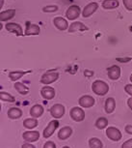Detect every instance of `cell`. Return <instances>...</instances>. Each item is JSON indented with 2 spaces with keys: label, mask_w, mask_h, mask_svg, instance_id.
<instances>
[{
  "label": "cell",
  "mask_w": 132,
  "mask_h": 148,
  "mask_svg": "<svg viewBox=\"0 0 132 148\" xmlns=\"http://www.w3.org/2000/svg\"><path fill=\"white\" fill-rule=\"evenodd\" d=\"M53 23H54V26L57 29H59L60 31H65V30L69 29V22L66 18H62V16H57L53 19Z\"/></svg>",
  "instance_id": "obj_11"
},
{
  "label": "cell",
  "mask_w": 132,
  "mask_h": 148,
  "mask_svg": "<svg viewBox=\"0 0 132 148\" xmlns=\"http://www.w3.org/2000/svg\"><path fill=\"white\" fill-rule=\"evenodd\" d=\"M44 111V108L43 106L41 105H34L32 108H30V115L33 117V118H39L43 115Z\"/></svg>",
  "instance_id": "obj_18"
},
{
  "label": "cell",
  "mask_w": 132,
  "mask_h": 148,
  "mask_svg": "<svg viewBox=\"0 0 132 148\" xmlns=\"http://www.w3.org/2000/svg\"><path fill=\"white\" fill-rule=\"evenodd\" d=\"M122 148H132V138L128 139L125 142H123L122 145Z\"/></svg>",
  "instance_id": "obj_31"
},
{
  "label": "cell",
  "mask_w": 132,
  "mask_h": 148,
  "mask_svg": "<svg viewBox=\"0 0 132 148\" xmlns=\"http://www.w3.org/2000/svg\"><path fill=\"white\" fill-rule=\"evenodd\" d=\"M89 28L87 27L83 22L80 21H74L69 25V33H74L77 31H87Z\"/></svg>",
  "instance_id": "obj_16"
},
{
  "label": "cell",
  "mask_w": 132,
  "mask_h": 148,
  "mask_svg": "<svg viewBox=\"0 0 132 148\" xmlns=\"http://www.w3.org/2000/svg\"><path fill=\"white\" fill-rule=\"evenodd\" d=\"M127 106L129 107V108H130V110H132V97H130L127 100Z\"/></svg>",
  "instance_id": "obj_36"
},
{
  "label": "cell",
  "mask_w": 132,
  "mask_h": 148,
  "mask_svg": "<svg viewBox=\"0 0 132 148\" xmlns=\"http://www.w3.org/2000/svg\"><path fill=\"white\" fill-rule=\"evenodd\" d=\"M72 134V129L71 127L66 126L61 128L60 131L58 132V138L61 140H65V139H68Z\"/></svg>",
  "instance_id": "obj_17"
},
{
  "label": "cell",
  "mask_w": 132,
  "mask_h": 148,
  "mask_svg": "<svg viewBox=\"0 0 132 148\" xmlns=\"http://www.w3.org/2000/svg\"><path fill=\"white\" fill-rule=\"evenodd\" d=\"M106 136L109 139L113 141H119L122 139V135L120 131L116 127H109L106 129Z\"/></svg>",
  "instance_id": "obj_4"
},
{
  "label": "cell",
  "mask_w": 132,
  "mask_h": 148,
  "mask_svg": "<svg viewBox=\"0 0 132 148\" xmlns=\"http://www.w3.org/2000/svg\"><path fill=\"white\" fill-rule=\"evenodd\" d=\"M16 11L15 9H10V10H6L3 11V12L0 13V21L4 22V21H8L10 19H12L14 16H16Z\"/></svg>",
  "instance_id": "obj_19"
},
{
  "label": "cell",
  "mask_w": 132,
  "mask_h": 148,
  "mask_svg": "<svg viewBox=\"0 0 132 148\" xmlns=\"http://www.w3.org/2000/svg\"><path fill=\"white\" fill-rule=\"evenodd\" d=\"M119 1L118 0H104L102 2V8L105 10H113L119 7Z\"/></svg>",
  "instance_id": "obj_22"
},
{
  "label": "cell",
  "mask_w": 132,
  "mask_h": 148,
  "mask_svg": "<svg viewBox=\"0 0 132 148\" xmlns=\"http://www.w3.org/2000/svg\"><path fill=\"white\" fill-rule=\"evenodd\" d=\"M122 3L126 10L132 11V0H122Z\"/></svg>",
  "instance_id": "obj_30"
},
{
  "label": "cell",
  "mask_w": 132,
  "mask_h": 148,
  "mask_svg": "<svg viewBox=\"0 0 132 148\" xmlns=\"http://www.w3.org/2000/svg\"><path fill=\"white\" fill-rule=\"evenodd\" d=\"M41 32V27L38 24L31 23V22H26V28H25L24 35L25 36H32V35H39Z\"/></svg>",
  "instance_id": "obj_9"
},
{
  "label": "cell",
  "mask_w": 132,
  "mask_h": 148,
  "mask_svg": "<svg viewBox=\"0 0 132 148\" xmlns=\"http://www.w3.org/2000/svg\"><path fill=\"white\" fill-rule=\"evenodd\" d=\"M5 27H6L7 31H9L11 33H15V34L18 36L24 35L22 27H21V25H19L18 23H16V22H9V23L6 24Z\"/></svg>",
  "instance_id": "obj_13"
},
{
  "label": "cell",
  "mask_w": 132,
  "mask_h": 148,
  "mask_svg": "<svg viewBox=\"0 0 132 148\" xmlns=\"http://www.w3.org/2000/svg\"><path fill=\"white\" fill-rule=\"evenodd\" d=\"M93 74H94V72H89L88 70H87V71H85V72H84V75H85V76H87V77H89V76H92Z\"/></svg>",
  "instance_id": "obj_37"
},
{
  "label": "cell",
  "mask_w": 132,
  "mask_h": 148,
  "mask_svg": "<svg viewBox=\"0 0 132 148\" xmlns=\"http://www.w3.org/2000/svg\"><path fill=\"white\" fill-rule=\"evenodd\" d=\"M0 100L3 102H10V103L16 102L15 97L12 96V95L9 93H7V92H4V91H1V93H0Z\"/></svg>",
  "instance_id": "obj_28"
},
{
  "label": "cell",
  "mask_w": 132,
  "mask_h": 148,
  "mask_svg": "<svg viewBox=\"0 0 132 148\" xmlns=\"http://www.w3.org/2000/svg\"><path fill=\"white\" fill-rule=\"evenodd\" d=\"M44 148H57L56 144L53 141H46L44 145Z\"/></svg>",
  "instance_id": "obj_32"
},
{
  "label": "cell",
  "mask_w": 132,
  "mask_h": 148,
  "mask_svg": "<svg viewBox=\"0 0 132 148\" xmlns=\"http://www.w3.org/2000/svg\"><path fill=\"white\" fill-rule=\"evenodd\" d=\"M125 91L132 97V84H126L125 86Z\"/></svg>",
  "instance_id": "obj_33"
},
{
  "label": "cell",
  "mask_w": 132,
  "mask_h": 148,
  "mask_svg": "<svg viewBox=\"0 0 132 148\" xmlns=\"http://www.w3.org/2000/svg\"><path fill=\"white\" fill-rule=\"evenodd\" d=\"M21 148H36V147L34 146V145L30 144L29 142H27V143H24L23 145H22Z\"/></svg>",
  "instance_id": "obj_35"
},
{
  "label": "cell",
  "mask_w": 132,
  "mask_h": 148,
  "mask_svg": "<svg viewBox=\"0 0 132 148\" xmlns=\"http://www.w3.org/2000/svg\"><path fill=\"white\" fill-rule=\"evenodd\" d=\"M89 146L90 148H102L103 143L99 138H92L89 139Z\"/></svg>",
  "instance_id": "obj_27"
},
{
  "label": "cell",
  "mask_w": 132,
  "mask_h": 148,
  "mask_svg": "<svg viewBox=\"0 0 132 148\" xmlns=\"http://www.w3.org/2000/svg\"><path fill=\"white\" fill-rule=\"evenodd\" d=\"M59 127V122L58 120H52V121H50L48 123V125L46 127V129L44 130L43 132V136L44 138H50L53 134H54V132L56 131V129Z\"/></svg>",
  "instance_id": "obj_6"
},
{
  "label": "cell",
  "mask_w": 132,
  "mask_h": 148,
  "mask_svg": "<svg viewBox=\"0 0 132 148\" xmlns=\"http://www.w3.org/2000/svg\"><path fill=\"white\" fill-rule=\"evenodd\" d=\"M3 4H4V0H1V1H0V8L3 7Z\"/></svg>",
  "instance_id": "obj_38"
},
{
  "label": "cell",
  "mask_w": 132,
  "mask_h": 148,
  "mask_svg": "<svg viewBox=\"0 0 132 148\" xmlns=\"http://www.w3.org/2000/svg\"><path fill=\"white\" fill-rule=\"evenodd\" d=\"M59 10L58 6L56 5H50V6H46L43 8V12L44 13H54V12H57Z\"/></svg>",
  "instance_id": "obj_29"
},
{
  "label": "cell",
  "mask_w": 132,
  "mask_h": 148,
  "mask_svg": "<svg viewBox=\"0 0 132 148\" xmlns=\"http://www.w3.org/2000/svg\"><path fill=\"white\" fill-rule=\"evenodd\" d=\"M22 138L26 142H35L40 138V132L38 131H27L22 134Z\"/></svg>",
  "instance_id": "obj_12"
},
{
  "label": "cell",
  "mask_w": 132,
  "mask_h": 148,
  "mask_svg": "<svg viewBox=\"0 0 132 148\" xmlns=\"http://www.w3.org/2000/svg\"><path fill=\"white\" fill-rule=\"evenodd\" d=\"M108 77L112 80H118L120 77V68L117 65L111 66L107 71Z\"/></svg>",
  "instance_id": "obj_15"
},
{
  "label": "cell",
  "mask_w": 132,
  "mask_h": 148,
  "mask_svg": "<svg viewBox=\"0 0 132 148\" xmlns=\"http://www.w3.org/2000/svg\"><path fill=\"white\" fill-rule=\"evenodd\" d=\"M125 130L126 133L129 134V135H132V125H126Z\"/></svg>",
  "instance_id": "obj_34"
},
{
  "label": "cell",
  "mask_w": 132,
  "mask_h": 148,
  "mask_svg": "<svg viewBox=\"0 0 132 148\" xmlns=\"http://www.w3.org/2000/svg\"><path fill=\"white\" fill-rule=\"evenodd\" d=\"M8 117L11 119H18L22 116V110L18 108H11L8 110Z\"/></svg>",
  "instance_id": "obj_21"
},
{
  "label": "cell",
  "mask_w": 132,
  "mask_h": 148,
  "mask_svg": "<svg viewBox=\"0 0 132 148\" xmlns=\"http://www.w3.org/2000/svg\"><path fill=\"white\" fill-rule=\"evenodd\" d=\"M81 14V9L77 5H71L66 11V18L69 21H74Z\"/></svg>",
  "instance_id": "obj_5"
},
{
  "label": "cell",
  "mask_w": 132,
  "mask_h": 148,
  "mask_svg": "<svg viewBox=\"0 0 132 148\" xmlns=\"http://www.w3.org/2000/svg\"><path fill=\"white\" fill-rule=\"evenodd\" d=\"M95 125L98 130H103L108 126V120L105 117H99V118L97 119Z\"/></svg>",
  "instance_id": "obj_25"
},
{
  "label": "cell",
  "mask_w": 132,
  "mask_h": 148,
  "mask_svg": "<svg viewBox=\"0 0 132 148\" xmlns=\"http://www.w3.org/2000/svg\"><path fill=\"white\" fill-rule=\"evenodd\" d=\"M49 111H50V114H51V116L53 118H55V119L62 118L65 114V107L61 104L53 105Z\"/></svg>",
  "instance_id": "obj_7"
},
{
  "label": "cell",
  "mask_w": 132,
  "mask_h": 148,
  "mask_svg": "<svg viewBox=\"0 0 132 148\" xmlns=\"http://www.w3.org/2000/svg\"><path fill=\"white\" fill-rule=\"evenodd\" d=\"M63 148H69V146H64Z\"/></svg>",
  "instance_id": "obj_40"
},
{
  "label": "cell",
  "mask_w": 132,
  "mask_h": 148,
  "mask_svg": "<svg viewBox=\"0 0 132 148\" xmlns=\"http://www.w3.org/2000/svg\"><path fill=\"white\" fill-rule=\"evenodd\" d=\"M69 115L72 120L76 122H81L85 119V111L79 107H74L69 111Z\"/></svg>",
  "instance_id": "obj_3"
},
{
  "label": "cell",
  "mask_w": 132,
  "mask_h": 148,
  "mask_svg": "<svg viewBox=\"0 0 132 148\" xmlns=\"http://www.w3.org/2000/svg\"><path fill=\"white\" fill-rule=\"evenodd\" d=\"M98 9V4L97 2H92V3H89L88 5H86L85 7H84V9L82 11V16L83 18H89V16H91L93 14L95 13Z\"/></svg>",
  "instance_id": "obj_10"
},
{
  "label": "cell",
  "mask_w": 132,
  "mask_h": 148,
  "mask_svg": "<svg viewBox=\"0 0 132 148\" xmlns=\"http://www.w3.org/2000/svg\"><path fill=\"white\" fill-rule=\"evenodd\" d=\"M15 89L21 95H27L29 93V88H28L27 86H25L22 82H16L15 83Z\"/></svg>",
  "instance_id": "obj_24"
},
{
  "label": "cell",
  "mask_w": 132,
  "mask_h": 148,
  "mask_svg": "<svg viewBox=\"0 0 132 148\" xmlns=\"http://www.w3.org/2000/svg\"><path fill=\"white\" fill-rule=\"evenodd\" d=\"M104 108H105V111L106 113L110 114L112 113L113 111L115 110L116 108V101H115L114 98H107L105 101V105H104Z\"/></svg>",
  "instance_id": "obj_20"
},
{
  "label": "cell",
  "mask_w": 132,
  "mask_h": 148,
  "mask_svg": "<svg viewBox=\"0 0 132 148\" xmlns=\"http://www.w3.org/2000/svg\"><path fill=\"white\" fill-rule=\"evenodd\" d=\"M41 95L43 96L44 99L46 100H52L53 98L55 97L56 95V92H55V89L51 87V86H44L41 90Z\"/></svg>",
  "instance_id": "obj_14"
},
{
  "label": "cell",
  "mask_w": 132,
  "mask_h": 148,
  "mask_svg": "<svg viewBox=\"0 0 132 148\" xmlns=\"http://www.w3.org/2000/svg\"><path fill=\"white\" fill-rule=\"evenodd\" d=\"M59 79V73L52 70V71H48L42 76L41 77V83L46 85L51 84V83L55 82L56 80Z\"/></svg>",
  "instance_id": "obj_2"
},
{
  "label": "cell",
  "mask_w": 132,
  "mask_h": 148,
  "mask_svg": "<svg viewBox=\"0 0 132 148\" xmlns=\"http://www.w3.org/2000/svg\"><path fill=\"white\" fill-rule=\"evenodd\" d=\"M78 104H79L80 107L89 108L94 107L95 104V100L92 96H90V95H84V96L79 98Z\"/></svg>",
  "instance_id": "obj_8"
},
{
  "label": "cell",
  "mask_w": 132,
  "mask_h": 148,
  "mask_svg": "<svg viewBox=\"0 0 132 148\" xmlns=\"http://www.w3.org/2000/svg\"><path fill=\"white\" fill-rule=\"evenodd\" d=\"M25 75V72L24 71H14V72H11L9 74V77L12 82H18L19 79H21Z\"/></svg>",
  "instance_id": "obj_26"
},
{
  "label": "cell",
  "mask_w": 132,
  "mask_h": 148,
  "mask_svg": "<svg viewBox=\"0 0 132 148\" xmlns=\"http://www.w3.org/2000/svg\"><path fill=\"white\" fill-rule=\"evenodd\" d=\"M129 79H130V82H132V74H131V76H130V77H129Z\"/></svg>",
  "instance_id": "obj_39"
},
{
  "label": "cell",
  "mask_w": 132,
  "mask_h": 148,
  "mask_svg": "<svg viewBox=\"0 0 132 148\" xmlns=\"http://www.w3.org/2000/svg\"><path fill=\"white\" fill-rule=\"evenodd\" d=\"M39 122L37 118H27L25 119L23 121V126L24 128H26V129L28 130H31V129H34V128H36L38 126Z\"/></svg>",
  "instance_id": "obj_23"
},
{
  "label": "cell",
  "mask_w": 132,
  "mask_h": 148,
  "mask_svg": "<svg viewBox=\"0 0 132 148\" xmlns=\"http://www.w3.org/2000/svg\"><path fill=\"white\" fill-rule=\"evenodd\" d=\"M92 90L97 96H104L109 92V85L103 80H95L92 84Z\"/></svg>",
  "instance_id": "obj_1"
}]
</instances>
